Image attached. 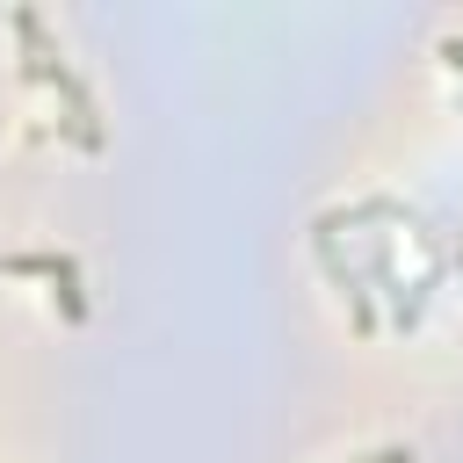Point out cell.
I'll list each match as a JSON object with an SVG mask.
<instances>
[{
    "label": "cell",
    "instance_id": "cell-1",
    "mask_svg": "<svg viewBox=\"0 0 463 463\" xmlns=\"http://www.w3.org/2000/svg\"><path fill=\"white\" fill-rule=\"evenodd\" d=\"M0 268H7V275H43V282L58 289V311H65V318H87V297H80V260H72V253H7Z\"/></svg>",
    "mask_w": 463,
    "mask_h": 463
},
{
    "label": "cell",
    "instance_id": "cell-2",
    "mask_svg": "<svg viewBox=\"0 0 463 463\" xmlns=\"http://www.w3.org/2000/svg\"><path fill=\"white\" fill-rule=\"evenodd\" d=\"M441 65H449V72H463V36H441Z\"/></svg>",
    "mask_w": 463,
    "mask_h": 463
},
{
    "label": "cell",
    "instance_id": "cell-3",
    "mask_svg": "<svg viewBox=\"0 0 463 463\" xmlns=\"http://www.w3.org/2000/svg\"><path fill=\"white\" fill-rule=\"evenodd\" d=\"M362 463H412V449H376V456H362Z\"/></svg>",
    "mask_w": 463,
    "mask_h": 463
}]
</instances>
